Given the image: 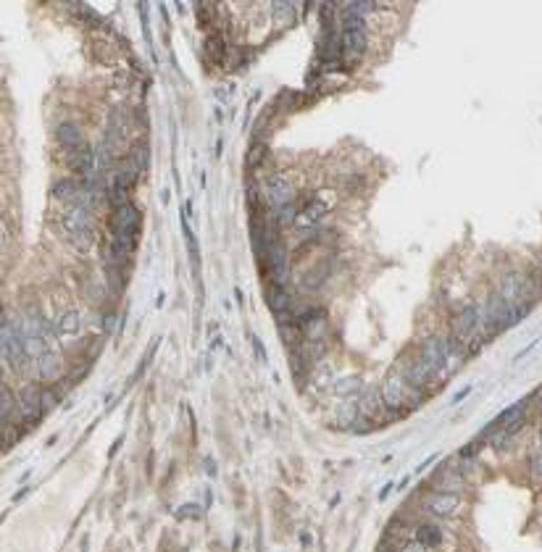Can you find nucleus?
<instances>
[{
  "mask_svg": "<svg viewBox=\"0 0 542 552\" xmlns=\"http://www.w3.org/2000/svg\"><path fill=\"white\" fill-rule=\"evenodd\" d=\"M366 53V26L363 16L350 11V6L345 8V26L340 35V55L345 66H356Z\"/></svg>",
  "mask_w": 542,
  "mask_h": 552,
  "instance_id": "nucleus-1",
  "label": "nucleus"
},
{
  "mask_svg": "<svg viewBox=\"0 0 542 552\" xmlns=\"http://www.w3.org/2000/svg\"><path fill=\"white\" fill-rule=\"evenodd\" d=\"M422 389L410 387L403 374H390L382 384V400L387 407H400V405H413V403H422Z\"/></svg>",
  "mask_w": 542,
  "mask_h": 552,
  "instance_id": "nucleus-2",
  "label": "nucleus"
},
{
  "mask_svg": "<svg viewBox=\"0 0 542 552\" xmlns=\"http://www.w3.org/2000/svg\"><path fill=\"white\" fill-rule=\"evenodd\" d=\"M329 192H321V195L311 197V200H305L303 205H300V210H298V221H295V226H303V229H314L316 223H321V219H324V213L332 208V197H327Z\"/></svg>",
  "mask_w": 542,
  "mask_h": 552,
  "instance_id": "nucleus-3",
  "label": "nucleus"
},
{
  "mask_svg": "<svg viewBox=\"0 0 542 552\" xmlns=\"http://www.w3.org/2000/svg\"><path fill=\"white\" fill-rule=\"evenodd\" d=\"M292 195H295V190H292V184L284 179V176H269V182H266V190H264V203L266 205H271L274 210H282L284 205H290L292 203Z\"/></svg>",
  "mask_w": 542,
  "mask_h": 552,
  "instance_id": "nucleus-4",
  "label": "nucleus"
},
{
  "mask_svg": "<svg viewBox=\"0 0 542 552\" xmlns=\"http://www.w3.org/2000/svg\"><path fill=\"white\" fill-rule=\"evenodd\" d=\"M424 508L432 513L435 518H450L461 508V497L458 495H448V492H435V495L426 497Z\"/></svg>",
  "mask_w": 542,
  "mask_h": 552,
  "instance_id": "nucleus-5",
  "label": "nucleus"
},
{
  "mask_svg": "<svg viewBox=\"0 0 542 552\" xmlns=\"http://www.w3.org/2000/svg\"><path fill=\"white\" fill-rule=\"evenodd\" d=\"M266 297H269V308H271V313L282 318V315L292 313V300L290 295H287V289L284 287H277V284H271V289H266Z\"/></svg>",
  "mask_w": 542,
  "mask_h": 552,
  "instance_id": "nucleus-6",
  "label": "nucleus"
},
{
  "mask_svg": "<svg viewBox=\"0 0 542 552\" xmlns=\"http://www.w3.org/2000/svg\"><path fill=\"white\" fill-rule=\"evenodd\" d=\"M466 479H463L461 468H442V473H437V492H448V495H458Z\"/></svg>",
  "mask_w": 542,
  "mask_h": 552,
  "instance_id": "nucleus-7",
  "label": "nucleus"
},
{
  "mask_svg": "<svg viewBox=\"0 0 542 552\" xmlns=\"http://www.w3.org/2000/svg\"><path fill=\"white\" fill-rule=\"evenodd\" d=\"M55 140L61 142L64 150H77L80 145H84V137H82V131L77 124H61L58 129H55Z\"/></svg>",
  "mask_w": 542,
  "mask_h": 552,
  "instance_id": "nucleus-8",
  "label": "nucleus"
},
{
  "mask_svg": "<svg viewBox=\"0 0 542 552\" xmlns=\"http://www.w3.org/2000/svg\"><path fill=\"white\" fill-rule=\"evenodd\" d=\"M53 326L58 331V337H74V334L82 331V315L77 311H66V313H61L55 318Z\"/></svg>",
  "mask_w": 542,
  "mask_h": 552,
  "instance_id": "nucleus-9",
  "label": "nucleus"
},
{
  "mask_svg": "<svg viewBox=\"0 0 542 552\" xmlns=\"http://www.w3.org/2000/svg\"><path fill=\"white\" fill-rule=\"evenodd\" d=\"M416 542H422L424 547H440L442 544V531H440V526L435 524H422L416 528Z\"/></svg>",
  "mask_w": 542,
  "mask_h": 552,
  "instance_id": "nucleus-10",
  "label": "nucleus"
},
{
  "mask_svg": "<svg viewBox=\"0 0 542 552\" xmlns=\"http://www.w3.org/2000/svg\"><path fill=\"white\" fill-rule=\"evenodd\" d=\"M384 407L387 405H384V400H382V392L377 394V389H369V392L363 394V400H361V413L369 416V418H377Z\"/></svg>",
  "mask_w": 542,
  "mask_h": 552,
  "instance_id": "nucleus-11",
  "label": "nucleus"
},
{
  "mask_svg": "<svg viewBox=\"0 0 542 552\" xmlns=\"http://www.w3.org/2000/svg\"><path fill=\"white\" fill-rule=\"evenodd\" d=\"M35 371H37L40 379H55L58 371H61V363H58V358H55L53 353H48V355H42L40 360L35 363Z\"/></svg>",
  "mask_w": 542,
  "mask_h": 552,
  "instance_id": "nucleus-12",
  "label": "nucleus"
},
{
  "mask_svg": "<svg viewBox=\"0 0 542 552\" xmlns=\"http://www.w3.org/2000/svg\"><path fill=\"white\" fill-rule=\"evenodd\" d=\"M529 471H532V479L542 484V450H534L532 458H529Z\"/></svg>",
  "mask_w": 542,
  "mask_h": 552,
  "instance_id": "nucleus-13",
  "label": "nucleus"
},
{
  "mask_svg": "<svg viewBox=\"0 0 542 552\" xmlns=\"http://www.w3.org/2000/svg\"><path fill=\"white\" fill-rule=\"evenodd\" d=\"M400 552H429V547H424L422 542L413 539V542H408V544H403V550Z\"/></svg>",
  "mask_w": 542,
  "mask_h": 552,
  "instance_id": "nucleus-14",
  "label": "nucleus"
},
{
  "mask_svg": "<svg viewBox=\"0 0 542 552\" xmlns=\"http://www.w3.org/2000/svg\"><path fill=\"white\" fill-rule=\"evenodd\" d=\"M469 392H471V387H466L463 392L455 394V397H453V405H458V403H461V400H463V397H466V394H469Z\"/></svg>",
  "mask_w": 542,
  "mask_h": 552,
  "instance_id": "nucleus-15",
  "label": "nucleus"
},
{
  "mask_svg": "<svg viewBox=\"0 0 542 552\" xmlns=\"http://www.w3.org/2000/svg\"><path fill=\"white\" fill-rule=\"evenodd\" d=\"M537 397H542V389H540V392H537Z\"/></svg>",
  "mask_w": 542,
  "mask_h": 552,
  "instance_id": "nucleus-16",
  "label": "nucleus"
},
{
  "mask_svg": "<svg viewBox=\"0 0 542 552\" xmlns=\"http://www.w3.org/2000/svg\"><path fill=\"white\" fill-rule=\"evenodd\" d=\"M540 439H542V432H540Z\"/></svg>",
  "mask_w": 542,
  "mask_h": 552,
  "instance_id": "nucleus-17",
  "label": "nucleus"
}]
</instances>
